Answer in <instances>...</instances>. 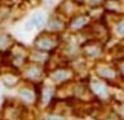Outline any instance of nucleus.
Segmentation results:
<instances>
[{"label":"nucleus","mask_w":124,"mask_h":120,"mask_svg":"<svg viewBox=\"0 0 124 120\" xmlns=\"http://www.w3.org/2000/svg\"><path fill=\"white\" fill-rule=\"evenodd\" d=\"M57 42H58V40L54 36V33H50V35H46V33H44L38 35L37 38L35 40V47L38 50L46 53V51H50L54 48H56L58 44Z\"/></svg>","instance_id":"f257e3e1"},{"label":"nucleus","mask_w":124,"mask_h":120,"mask_svg":"<svg viewBox=\"0 0 124 120\" xmlns=\"http://www.w3.org/2000/svg\"><path fill=\"white\" fill-rule=\"evenodd\" d=\"M82 51L89 57H97L102 53V46L100 44V42L89 41L82 46Z\"/></svg>","instance_id":"f03ea898"},{"label":"nucleus","mask_w":124,"mask_h":120,"mask_svg":"<svg viewBox=\"0 0 124 120\" xmlns=\"http://www.w3.org/2000/svg\"><path fill=\"white\" fill-rule=\"evenodd\" d=\"M45 23V18L42 12H36L32 14V17L30 18V20L26 23V30H32L34 28H41Z\"/></svg>","instance_id":"7ed1b4c3"},{"label":"nucleus","mask_w":124,"mask_h":120,"mask_svg":"<svg viewBox=\"0 0 124 120\" xmlns=\"http://www.w3.org/2000/svg\"><path fill=\"white\" fill-rule=\"evenodd\" d=\"M88 22H89V18L88 17H86V15H77V17L72 18L70 26L74 30H79V29H82V28L86 27L88 25Z\"/></svg>","instance_id":"20e7f679"},{"label":"nucleus","mask_w":124,"mask_h":120,"mask_svg":"<svg viewBox=\"0 0 124 120\" xmlns=\"http://www.w3.org/2000/svg\"><path fill=\"white\" fill-rule=\"evenodd\" d=\"M69 71L70 70H66V69H57L51 74V78L54 79V82L63 83L70 78V72Z\"/></svg>","instance_id":"39448f33"},{"label":"nucleus","mask_w":124,"mask_h":120,"mask_svg":"<svg viewBox=\"0 0 124 120\" xmlns=\"http://www.w3.org/2000/svg\"><path fill=\"white\" fill-rule=\"evenodd\" d=\"M26 74H27V76L29 79H38V78H41V76L43 75V70H42V68L37 64H32L28 68L27 70H26Z\"/></svg>","instance_id":"423d86ee"},{"label":"nucleus","mask_w":124,"mask_h":120,"mask_svg":"<svg viewBox=\"0 0 124 120\" xmlns=\"http://www.w3.org/2000/svg\"><path fill=\"white\" fill-rule=\"evenodd\" d=\"M96 72L97 75L100 77H102L103 79H111V78L115 77V71L109 66H100Z\"/></svg>","instance_id":"0eeeda50"},{"label":"nucleus","mask_w":124,"mask_h":120,"mask_svg":"<svg viewBox=\"0 0 124 120\" xmlns=\"http://www.w3.org/2000/svg\"><path fill=\"white\" fill-rule=\"evenodd\" d=\"M64 27V22L62 21V19L58 17H52L49 21V28L52 32H58Z\"/></svg>","instance_id":"6e6552de"},{"label":"nucleus","mask_w":124,"mask_h":120,"mask_svg":"<svg viewBox=\"0 0 124 120\" xmlns=\"http://www.w3.org/2000/svg\"><path fill=\"white\" fill-rule=\"evenodd\" d=\"M92 90L97 96H104L107 93V89L101 82H94L92 85Z\"/></svg>","instance_id":"1a4fd4ad"},{"label":"nucleus","mask_w":124,"mask_h":120,"mask_svg":"<svg viewBox=\"0 0 124 120\" xmlns=\"http://www.w3.org/2000/svg\"><path fill=\"white\" fill-rule=\"evenodd\" d=\"M4 84L7 85V86H14L17 84V78L14 77V75H12V74H8V75H5L4 77Z\"/></svg>","instance_id":"9d476101"},{"label":"nucleus","mask_w":124,"mask_h":120,"mask_svg":"<svg viewBox=\"0 0 124 120\" xmlns=\"http://www.w3.org/2000/svg\"><path fill=\"white\" fill-rule=\"evenodd\" d=\"M19 94H20V97H21L22 99H24L26 102H32V100H34V93H32L30 90L22 89V90H20Z\"/></svg>","instance_id":"9b49d317"},{"label":"nucleus","mask_w":124,"mask_h":120,"mask_svg":"<svg viewBox=\"0 0 124 120\" xmlns=\"http://www.w3.org/2000/svg\"><path fill=\"white\" fill-rule=\"evenodd\" d=\"M9 43V36L8 35H0V50L6 48Z\"/></svg>","instance_id":"f8f14e48"},{"label":"nucleus","mask_w":124,"mask_h":120,"mask_svg":"<svg viewBox=\"0 0 124 120\" xmlns=\"http://www.w3.org/2000/svg\"><path fill=\"white\" fill-rule=\"evenodd\" d=\"M116 32H117L118 34H121V35H123L124 34V20L118 23V26H117V28H116Z\"/></svg>","instance_id":"ddd939ff"},{"label":"nucleus","mask_w":124,"mask_h":120,"mask_svg":"<svg viewBox=\"0 0 124 120\" xmlns=\"http://www.w3.org/2000/svg\"><path fill=\"white\" fill-rule=\"evenodd\" d=\"M43 98L45 99V102H48L49 99H51V90L50 89H46L43 92Z\"/></svg>","instance_id":"4468645a"},{"label":"nucleus","mask_w":124,"mask_h":120,"mask_svg":"<svg viewBox=\"0 0 124 120\" xmlns=\"http://www.w3.org/2000/svg\"><path fill=\"white\" fill-rule=\"evenodd\" d=\"M48 120H65V119L62 118V117H49Z\"/></svg>","instance_id":"2eb2a0df"},{"label":"nucleus","mask_w":124,"mask_h":120,"mask_svg":"<svg viewBox=\"0 0 124 120\" xmlns=\"http://www.w3.org/2000/svg\"><path fill=\"white\" fill-rule=\"evenodd\" d=\"M74 1H76V2H78V4H82L85 0H74Z\"/></svg>","instance_id":"dca6fc26"},{"label":"nucleus","mask_w":124,"mask_h":120,"mask_svg":"<svg viewBox=\"0 0 124 120\" xmlns=\"http://www.w3.org/2000/svg\"><path fill=\"white\" fill-rule=\"evenodd\" d=\"M121 71H122V72L124 74V63L122 64V65H121Z\"/></svg>","instance_id":"f3484780"},{"label":"nucleus","mask_w":124,"mask_h":120,"mask_svg":"<svg viewBox=\"0 0 124 120\" xmlns=\"http://www.w3.org/2000/svg\"><path fill=\"white\" fill-rule=\"evenodd\" d=\"M0 1H1V0H0Z\"/></svg>","instance_id":"a211bd4d"}]
</instances>
